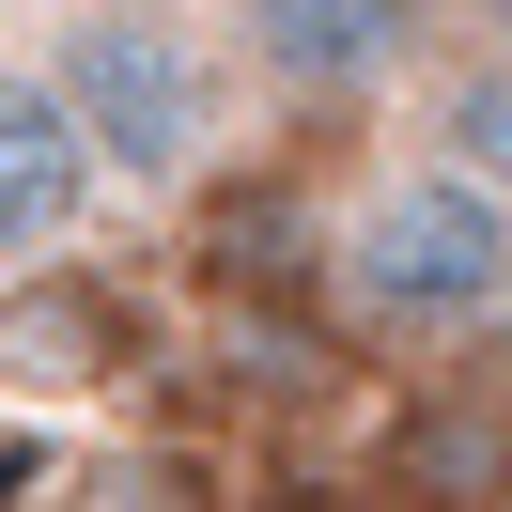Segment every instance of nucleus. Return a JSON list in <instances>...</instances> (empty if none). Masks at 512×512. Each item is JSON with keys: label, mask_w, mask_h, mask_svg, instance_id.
Wrapping results in <instances>:
<instances>
[{"label": "nucleus", "mask_w": 512, "mask_h": 512, "mask_svg": "<svg viewBox=\"0 0 512 512\" xmlns=\"http://www.w3.org/2000/svg\"><path fill=\"white\" fill-rule=\"evenodd\" d=\"M47 78H63V109L94 125L109 187H140V202H187L202 171L233 156V63L171 0H78L63 47H47Z\"/></svg>", "instance_id": "f03ea898"}, {"label": "nucleus", "mask_w": 512, "mask_h": 512, "mask_svg": "<svg viewBox=\"0 0 512 512\" xmlns=\"http://www.w3.org/2000/svg\"><path fill=\"white\" fill-rule=\"evenodd\" d=\"M388 481H404V497H512V388L435 373L388 419Z\"/></svg>", "instance_id": "423d86ee"}, {"label": "nucleus", "mask_w": 512, "mask_h": 512, "mask_svg": "<svg viewBox=\"0 0 512 512\" xmlns=\"http://www.w3.org/2000/svg\"><path fill=\"white\" fill-rule=\"evenodd\" d=\"M63 16H78V0H63Z\"/></svg>", "instance_id": "1a4fd4ad"}, {"label": "nucleus", "mask_w": 512, "mask_h": 512, "mask_svg": "<svg viewBox=\"0 0 512 512\" xmlns=\"http://www.w3.org/2000/svg\"><path fill=\"white\" fill-rule=\"evenodd\" d=\"M450 0H233V78L295 125H342V109H388L419 63H435Z\"/></svg>", "instance_id": "7ed1b4c3"}, {"label": "nucleus", "mask_w": 512, "mask_h": 512, "mask_svg": "<svg viewBox=\"0 0 512 512\" xmlns=\"http://www.w3.org/2000/svg\"><path fill=\"white\" fill-rule=\"evenodd\" d=\"M326 295H342L357 342H404V357H450L481 326H512V187L435 156H388L373 187L326 218Z\"/></svg>", "instance_id": "f257e3e1"}, {"label": "nucleus", "mask_w": 512, "mask_h": 512, "mask_svg": "<svg viewBox=\"0 0 512 512\" xmlns=\"http://www.w3.org/2000/svg\"><path fill=\"white\" fill-rule=\"evenodd\" d=\"M450 16H466V32H512V0H450Z\"/></svg>", "instance_id": "6e6552de"}, {"label": "nucleus", "mask_w": 512, "mask_h": 512, "mask_svg": "<svg viewBox=\"0 0 512 512\" xmlns=\"http://www.w3.org/2000/svg\"><path fill=\"white\" fill-rule=\"evenodd\" d=\"M187 280L218 311H342L326 295V218L280 171H202L187 187Z\"/></svg>", "instance_id": "20e7f679"}, {"label": "nucleus", "mask_w": 512, "mask_h": 512, "mask_svg": "<svg viewBox=\"0 0 512 512\" xmlns=\"http://www.w3.org/2000/svg\"><path fill=\"white\" fill-rule=\"evenodd\" d=\"M435 140H450L466 171H497V187H512V32H481L466 63L435 78Z\"/></svg>", "instance_id": "0eeeda50"}, {"label": "nucleus", "mask_w": 512, "mask_h": 512, "mask_svg": "<svg viewBox=\"0 0 512 512\" xmlns=\"http://www.w3.org/2000/svg\"><path fill=\"white\" fill-rule=\"evenodd\" d=\"M94 187H109V156H94V125L63 109V78H47V63H0V280H32L47 249H78Z\"/></svg>", "instance_id": "39448f33"}]
</instances>
